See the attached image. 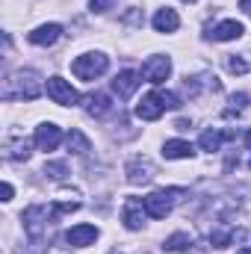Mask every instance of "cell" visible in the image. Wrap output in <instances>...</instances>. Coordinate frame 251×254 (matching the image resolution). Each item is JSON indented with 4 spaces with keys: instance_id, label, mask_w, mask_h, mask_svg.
Masks as SVG:
<instances>
[{
    "instance_id": "cell-1",
    "label": "cell",
    "mask_w": 251,
    "mask_h": 254,
    "mask_svg": "<svg viewBox=\"0 0 251 254\" xmlns=\"http://www.w3.org/2000/svg\"><path fill=\"white\" fill-rule=\"evenodd\" d=\"M42 89H45L42 77H39L33 68H24V71H15V74L6 80L3 98H6V101H36V98L42 95Z\"/></svg>"
},
{
    "instance_id": "cell-2",
    "label": "cell",
    "mask_w": 251,
    "mask_h": 254,
    "mask_svg": "<svg viewBox=\"0 0 251 254\" xmlns=\"http://www.w3.org/2000/svg\"><path fill=\"white\" fill-rule=\"evenodd\" d=\"M107 68H110V57H104V54H83L71 63L74 77H80V80H95V77L107 74Z\"/></svg>"
},
{
    "instance_id": "cell-3",
    "label": "cell",
    "mask_w": 251,
    "mask_h": 254,
    "mask_svg": "<svg viewBox=\"0 0 251 254\" xmlns=\"http://www.w3.org/2000/svg\"><path fill=\"white\" fill-rule=\"evenodd\" d=\"M184 195V190H160V192H151V195H145L142 201H145V210H148V216L151 219H166L169 213H172V207H175V201Z\"/></svg>"
},
{
    "instance_id": "cell-4",
    "label": "cell",
    "mask_w": 251,
    "mask_h": 254,
    "mask_svg": "<svg viewBox=\"0 0 251 254\" xmlns=\"http://www.w3.org/2000/svg\"><path fill=\"white\" fill-rule=\"evenodd\" d=\"M45 89H48V98H51L54 104H60V107H74V104L80 101V92H77L68 80H63V77H51Z\"/></svg>"
},
{
    "instance_id": "cell-5",
    "label": "cell",
    "mask_w": 251,
    "mask_h": 254,
    "mask_svg": "<svg viewBox=\"0 0 251 254\" xmlns=\"http://www.w3.org/2000/svg\"><path fill=\"white\" fill-rule=\"evenodd\" d=\"M125 175H127V181H130L133 187H139V184H151L154 175H157V166H154L148 157H133V160L127 163Z\"/></svg>"
},
{
    "instance_id": "cell-6",
    "label": "cell",
    "mask_w": 251,
    "mask_h": 254,
    "mask_svg": "<svg viewBox=\"0 0 251 254\" xmlns=\"http://www.w3.org/2000/svg\"><path fill=\"white\" fill-rule=\"evenodd\" d=\"M169 74H172V60L169 57H148L145 63H142V77L148 80V83H163V80H169Z\"/></svg>"
},
{
    "instance_id": "cell-7",
    "label": "cell",
    "mask_w": 251,
    "mask_h": 254,
    "mask_svg": "<svg viewBox=\"0 0 251 254\" xmlns=\"http://www.w3.org/2000/svg\"><path fill=\"white\" fill-rule=\"evenodd\" d=\"M163 113H166V104H163V95L160 92H148L136 104V119H142V122H157Z\"/></svg>"
},
{
    "instance_id": "cell-8",
    "label": "cell",
    "mask_w": 251,
    "mask_h": 254,
    "mask_svg": "<svg viewBox=\"0 0 251 254\" xmlns=\"http://www.w3.org/2000/svg\"><path fill=\"white\" fill-rule=\"evenodd\" d=\"M48 207H42V204H36V207H30L27 213H24V231L33 237V240H42V234H45V228H48Z\"/></svg>"
},
{
    "instance_id": "cell-9",
    "label": "cell",
    "mask_w": 251,
    "mask_h": 254,
    "mask_svg": "<svg viewBox=\"0 0 251 254\" xmlns=\"http://www.w3.org/2000/svg\"><path fill=\"white\" fill-rule=\"evenodd\" d=\"M145 216H148V210H145V201H139V198H127L125 210H122V222H125L127 231H142V225H145Z\"/></svg>"
},
{
    "instance_id": "cell-10",
    "label": "cell",
    "mask_w": 251,
    "mask_h": 254,
    "mask_svg": "<svg viewBox=\"0 0 251 254\" xmlns=\"http://www.w3.org/2000/svg\"><path fill=\"white\" fill-rule=\"evenodd\" d=\"M60 142H63V130L54 122H45V125L36 127V148L39 151H54Z\"/></svg>"
},
{
    "instance_id": "cell-11",
    "label": "cell",
    "mask_w": 251,
    "mask_h": 254,
    "mask_svg": "<svg viewBox=\"0 0 251 254\" xmlns=\"http://www.w3.org/2000/svg\"><path fill=\"white\" fill-rule=\"evenodd\" d=\"M98 240V228L95 225H74L68 234H65V243L74 246V249H86Z\"/></svg>"
},
{
    "instance_id": "cell-12",
    "label": "cell",
    "mask_w": 251,
    "mask_h": 254,
    "mask_svg": "<svg viewBox=\"0 0 251 254\" xmlns=\"http://www.w3.org/2000/svg\"><path fill=\"white\" fill-rule=\"evenodd\" d=\"M60 36H63V27H60V24H42V27H36L27 39H30L33 45H39V48H48V45H57Z\"/></svg>"
},
{
    "instance_id": "cell-13",
    "label": "cell",
    "mask_w": 251,
    "mask_h": 254,
    "mask_svg": "<svg viewBox=\"0 0 251 254\" xmlns=\"http://www.w3.org/2000/svg\"><path fill=\"white\" fill-rule=\"evenodd\" d=\"M243 33H246V27H243L240 21H222V24H216L207 36L216 39V42H237Z\"/></svg>"
},
{
    "instance_id": "cell-14",
    "label": "cell",
    "mask_w": 251,
    "mask_h": 254,
    "mask_svg": "<svg viewBox=\"0 0 251 254\" xmlns=\"http://www.w3.org/2000/svg\"><path fill=\"white\" fill-rule=\"evenodd\" d=\"M154 30L157 33H175L178 27H181V18H178V12L175 9H169V6H163V9H157V15H154Z\"/></svg>"
},
{
    "instance_id": "cell-15",
    "label": "cell",
    "mask_w": 251,
    "mask_h": 254,
    "mask_svg": "<svg viewBox=\"0 0 251 254\" xmlns=\"http://www.w3.org/2000/svg\"><path fill=\"white\" fill-rule=\"evenodd\" d=\"M136 89H139V74H136V71H122V74L113 80V92H116L119 98H130Z\"/></svg>"
},
{
    "instance_id": "cell-16",
    "label": "cell",
    "mask_w": 251,
    "mask_h": 254,
    "mask_svg": "<svg viewBox=\"0 0 251 254\" xmlns=\"http://www.w3.org/2000/svg\"><path fill=\"white\" fill-rule=\"evenodd\" d=\"M192 154H195V148L189 142H184V139H169L163 145V157L166 160H189Z\"/></svg>"
},
{
    "instance_id": "cell-17",
    "label": "cell",
    "mask_w": 251,
    "mask_h": 254,
    "mask_svg": "<svg viewBox=\"0 0 251 254\" xmlns=\"http://www.w3.org/2000/svg\"><path fill=\"white\" fill-rule=\"evenodd\" d=\"M110 110H113V104H110V95H101V92H98V95H92V98L86 101V113H89L92 119H104Z\"/></svg>"
},
{
    "instance_id": "cell-18",
    "label": "cell",
    "mask_w": 251,
    "mask_h": 254,
    "mask_svg": "<svg viewBox=\"0 0 251 254\" xmlns=\"http://www.w3.org/2000/svg\"><path fill=\"white\" fill-rule=\"evenodd\" d=\"M65 145H68L71 154H89V151H92V142H89L80 130H71V133L65 136Z\"/></svg>"
},
{
    "instance_id": "cell-19",
    "label": "cell",
    "mask_w": 251,
    "mask_h": 254,
    "mask_svg": "<svg viewBox=\"0 0 251 254\" xmlns=\"http://www.w3.org/2000/svg\"><path fill=\"white\" fill-rule=\"evenodd\" d=\"M222 139H225V133H219V130H204L201 133V139H198V145H201V151H219L222 148Z\"/></svg>"
},
{
    "instance_id": "cell-20",
    "label": "cell",
    "mask_w": 251,
    "mask_h": 254,
    "mask_svg": "<svg viewBox=\"0 0 251 254\" xmlns=\"http://www.w3.org/2000/svg\"><path fill=\"white\" fill-rule=\"evenodd\" d=\"M6 157H9V160H27V157H30V142H27V139L9 142V145H6Z\"/></svg>"
},
{
    "instance_id": "cell-21",
    "label": "cell",
    "mask_w": 251,
    "mask_h": 254,
    "mask_svg": "<svg viewBox=\"0 0 251 254\" xmlns=\"http://www.w3.org/2000/svg\"><path fill=\"white\" fill-rule=\"evenodd\" d=\"M189 246H192V237L184 234V231H181V234H172V237L163 243L166 252H184V249H189Z\"/></svg>"
},
{
    "instance_id": "cell-22",
    "label": "cell",
    "mask_w": 251,
    "mask_h": 254,
    "mask_svg": "<svg viewBox=\"0 0 251 254\" xmlns=\"http://www.w3.org/2000/svg\"><path fill=\"white\" fill-rule=\"evenodd\" d=\"M80 210V201H60L51 207V219H60V216H68V213H77Z\"/></svg>"
},
{
    "instance_id": "cell-23",
    "label": "cell",
    "mask_w": 251,
    "mask_h": 254,
    "mask_svg": "<svg viewBox=\"0 0 251 254\" xmlns=\"http://www.w3.org/2000/svg\"><path fill=\"white\" fill-rule=\"evenodd\" d=\"M45 175L54 178V181H63L65 175H68V166H65L63 160H57V163H45Z\"/></svg>"
},
{
    "instance_id": "cell-24",
    "label": "cell",
    "mask_w": 251,
    "mask_h": 254,
    "mask_svg": "<svg viewBox=\"0 0 251 254\" xmlns=\"http://www.w3.org/2000/svg\"><path fill=\"white\" fill-rule=\"evenodd\" d=\"M231 240H234L231 231H213V234H210V246H213V249H228Z\"/></svg>"
},
{
    "instance_id": "cell-25",
    "label": "cell",
    "mask_w": 251,
    "mask_h": 254,
    "mask_svg": "<svg viewBox=\"0 0 251 254\" xmlns=\"http://www.w3.org/2000/svg\"><path fill=\"white\" fill-rule=\"evenodd\" d=\"M225 65H228V71H231V74H246V71H249V63H246V60H240V57H228Z\"/></svg>"
},
{
    "instance_id": "cell-26",
    "label": "cell",
    "mask_w": 251,
    "mask_h": 254,
    "mask_svg": "<svg viewBox=\"0 0 251 254\" xmlns=\"http://www.w3.org/2000/svg\"><path fill=\"white\" fill-rule=\"evenodd\" d=\"M163 95V104H166V110H178L181 107V98L175 95V92H160Z\"/></svg>"
},
{
    "instance_id": "cell-27",
    "label": "cell",
    "mask_w": 251,
    "mask_h": 254,
    "mask_svg": "<svg viewBox=\"0 0 251 254\" xmlns=\"http://www.w3.org/2000/svg\"><path fill=\"white\" fill-rule=\"evenodd\" d=\"M113 3H116V0H89L92 12H107V9H113Z\"/></svg>"
},
{
    "instance_id": "cell-28",
    "label": "cell",
    "mask_w": 251,
    "mask_h": 254,
    "mask_svg": "<svg viewBox=\"0 0 251 254\" xmlns=\"http://www.w3.org/2000/svg\"><path fill=\"white\" fill-rule=\"evenodd\" d=\"M12 184H3V187H0V195H3V201H12Z\"/></svg>"
},
{
    "instance_id": "cell-29",
    "label": "cell",
    "mask_w": 251,
    "mask_h": 254,
    "mask_svg": "<svg viewBox=\"0 0 251 254\" xmlns=\"http://www.w3.org/2000/svg\"><path fill=\"white\" fill-rule=\"evenodd\" d=\"M189 127L192 125H189L187 119H178V122H175V130H189Z\"/></svg>"
},
{
    "instance_id": "cell-30",
    "label": "cell",
    "mask_w": 251,
    "mask_h": 254,
    "mask_svg": "<svg viewBox=\"0 0 251 254\" xmlns=\"http://www.w3.org/2000/svg\"><path fill=\"white\" fill-rule=\"evenodd\" d=\"M240 9H243V12H249V15H251V0H240Z\"/></svg>"
},
{
    "instance_id": "cell-31",
    "label": "cell",
    "mask_w": 251,
    "mask_h": 254,
    "mask_svg": "<svg viewBox=\"0 0 251 254\" xmlns=\"http://www.w3.org/2000/svg\"><path fill=\"white\" fill-rule=\"evenodd\" d=\"M246 145H249V148H251V130H249V133H246Z\"/></svg>"
},
{
    "instance_id": "cell-32",
    "label": "cell",
    "mask_w": 251,
    "mask_h": 254,
    "mask_svg": "<svg viewBox=\"0 0 251 254\" xmlns=\"http://www.w3.org/2000/svg\"><path fill=\"white\" fill-rule=\"evenodd\" d=\"M237 254H251V249H240V252H237Z\"/></svg>"
},
{
    "instance_id": "cell-33",
    "label": "cell",
    "mask_w": 251,
    "mask_h": 254,
    "mask_svg": "<svg viewBox=\"0 0 251 254\" xmlns=\"http://www.w3.org/2000/svg\"><path fill=\"white\" fill-rule=\"evenodd\" d=\"M184 3H198V0H184Z\"/></svg>"
},
{
    "instance_id": "cell-34",
    "label": "cell",
    "mask_w": 251,
    "mask_h": 254,
    "mask_svg": "<svg viewBox=\"0 0 251 254\" xmlns=\"http://www.w3.org/2000/svg\"><path fill=\"white\" fill-rule=\"evenodd\" d=\"M249 166H251V163H249Z\"/></svg>"
}]
</instances>
